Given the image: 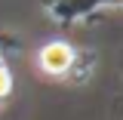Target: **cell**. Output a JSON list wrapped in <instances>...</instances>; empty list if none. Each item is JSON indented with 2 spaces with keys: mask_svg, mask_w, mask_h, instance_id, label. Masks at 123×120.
Here are the masks:
<instances>
[{
  "mask_svg": "<svg viewBox=\"0 0 123 120\" xmlns=\"http://www.w3.org/2000/svg\"><path fill=\"white\" fill-rule=\"evenodd\" d=\"M9 89H12V77H9L6 65H3V56H0V99H6Z\"/></svg>",
  "mask_w": 123,
  "mask_h": 120,
  "instance_id": "2",
  "label": "cell"
},
{
  "mask_svg": "<svg viewBox=\"0 0 123 120\" xmlns=\"http://www.w3.org/2000/svg\"><path fill=\"white\" fill-rule=\"evenodd\" d=\"M74 65V49L68 43H46L40 49V68L52 77H62L65 71H71Z\"/></svg>",
  "mask_w": 123,
  "mask_h": 120,
  "instance_id": "1",
  "label": "cell"
}]
</instances>
